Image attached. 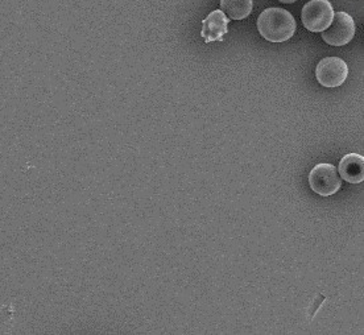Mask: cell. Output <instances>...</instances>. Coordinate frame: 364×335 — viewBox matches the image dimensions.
Instances as JSON below:
<instances>
[{
  "mask_svg": "<svg viewBox=\"0 0 364 335\" xmlns=\"http://www.w3.org/2000/svg\"><path fill=\"white\" fill-rule=\"evenodd\" d=\"M354 36L355 21L346 12L334 14L331 24L322 32V38L333 46H346Z\"/></svg>",
  "mask_w": 364,
  "mask_h": 335,
  "instance_id": "4",
  "label": "cell"
},
{
  "mask_svg": "<svg viewBox=\"0 0 364 335\" xmlns=\"http://www.w3.org/2000/svg\"><path fill=\"white\" fill-rule=\"evenodd\" d=\"M259 33L271 43H284L296 32V20L291 12L282 9H267L257 18Z\"/></svg>",
  "mask_w": 364,
  "mask_h": 335,
  "instance_id": "1",
  "label": "cell"
},
{
  "mask_svg": "<svg viewBox=\"0 0 364 335\" xmlns=\"http://www.w3.org/2000/svg\"><path fill=\"white\" fill-rule=\"evenodd\" d=\"M228 23L230 18L223 14V11H213L209 16L202 21L200 36L208 44L213 41L222 43L223 36L228 32Z\"/></svg>",
  "mask_w": 364,
  "mask_h": 335,
  "instance_id": "6",
  "label": "cell"
},
{
  "mask_svg": "<svg viewBox=\"0 0 364 335\" xmlns=\"http://www.w3.org/2000/svg\"><path fill=\"white\" fill-rule=\"evenodd\" d=\"M339 174L350 184H360L364 180V159L358 154H348L339 163Z\"/></svg>",
  "mask_w": 364,
  "mask_h": 335,
  "instance_id": "7",
  "label": "cell"
},
{
  "mask_svg": "<svg viewBox=\"0 0 364 335\" xmlns=\"http://www.w3.org/2000/svg\"><path fill=\"white\" fill-rule=\"evenodd\" d=\"M334 9L328 0H310L302 9L301 20L310 32H323L331 24Z\"/></svg>",
  "mask_w": 364,
  "mask_h": 335,
  "instance_id": "2",
  "label": "cell"
},
{
  "mask_svg": "<svg viewBox=\"0 0 364 335\" xmlns=\"http://www.w3.org/2000/svg\"><path fill=\"white\" fill-rule=\"evenodd\" d=\"M252 0H220L223 14L232 20H243L252 12Z\"/></svg>",
  "mask_w": 364,
  "mask_h": 335,
  "instance_id": "8",
  "label": "cell"
},
{
  "mask_svg": "<svg viewBox=\"0 0 364 335\" xmlns=\"http://www.w3.org/2000/svg\"><path fill=\"white\" fill-rule=\"evenodd\" d=\"M309 185L311 191H316L322 197L336 194L341 186L342 180L338 174L337 168L331 164H318L309 174Z\"/></svg>",
  "mask_w": 364,
  "mask_h": 335,
  "instance_id": "3",
  "label": "cell"
},
{
  "mask_svg": "<svg viewBox=\"0 0 364 335\" xmlns=\"http://www.w3.org/2000/svg\"><path fill=\"white\" fill-rule=\"evenodd\" d=\"M279 1H282L284 4H291V3H294V1H297V0H279Z\"/></svg>",
  "mask_w": 364,
  "mask_h": 335,
  "instance_id": "9",
  "label": "cell"
},
{
  "mask_svg": "<svg viewBox=\"0 0 364 335\" xmlns=\"http://www.w3.org/2000/svg\"><path fill=\"white\" fill-rule=\"evenodd\" d=\"M348 75V66L339 57H326L319 61L316 78L323 87H338L343 85Z\"/></svg>",
  "mask_w": 364,
  "mask_h": 335,
  "instance_id": "5",
  "label": "cell"
}]
</instances>
